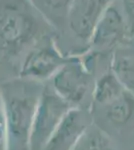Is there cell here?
<instances>
[{
    "mask_svg": "<svg viewBox=\"0 0 134 150\" xmlns=\"http://www.w3.org/2000/svg\"><path fill=\"white\" fill-rule=\"evenodd\" d=\"M128 35V23L114 2L97 23L90 44L98 50L116 49L125 43Z\"/></svg>",
    "mask_w": 134,
    "mask_h": 150,
    "instance_id": "cell-5",
    "label": "cell"
},
{
    "mask_svg": "<svg viewBox=\"0 0 134 150\" xmlns=\"http://www.w3.org/2000/svg\"><path fill=\"white\" fill-rule=\"evenodd\" d=\"M0 150H7V126L1 95H0Z\"/></svg>",
    "mask_w": 134,
    "mask_h": 150,
    "instance_id": "cell-12",
    "label": "cell"
},
{
    "mask_svg": "<svg viewBox=\"0 0 134 150\" xmlns=\"http://www.w3.org/2000/svg\"><path fill=\"white\" fill-rule=\"evenodd\" d=\"M72 150H114L110 139L99 127L92 124Z\"/></svg>",
    "mask_w": 134,
    "mask_h": 150,
    "instance_id": "cell-11",
    "label": "cell"
},
{
    "mask_svg": "<svg viewBox=\"0 0 134 150\" xmlns=\"http://www.w3.org/2000/svg\"><path fill=\"white\" fill-rule=\"evenodd\" d=\"M115 0H74L70 8V27L83 42H90L98 21Z\"/></svg>",
    "mask_w": 134,
    "mask_h": 150,
    "instance_id": "cell-6",
    "label": "cell"
},
{
    "mask_svg": "<svg viewBox=\"0 0 134 150\" xmlns=\"http://www.w3.org/2000/svg\"><path fill=\"white\" fill-rule=\"evenodd\" d=\"M59 58L51 50L36 53L27 60L23 69V76L33 77V79L45 78L59 67Z\"/></svg>",
    "mask_w": 134,
    "mask_h": 150,
    "instance_id": "cell-8",
    "label": "cell"
},
{
    "mask_svg": "<svg viewBox=\"0 0 134 150\" xmlns=\"http://www.w3.org/2000/svg\"><path fill=\"white\" fill-rule=\"evenodd\" d=\"M112 73L124 88L134 94V47L120 45L114 50L111 62Z\"/></svg>",
    "mask_w": 134,
    "mask_h": 150,
    "instance_id": "cell-7",
    "label": "cell"
},
{
    "mask_svg": "<svg viewBox=\"0 0 134 150\" xmlns=\"http://www.w3.org/2000/svg\"><path fill=\"white\" fill-rule=\"evenodd\" d=\"M91 125L92 116L88 110L72 107L62 118L43 150H72Z\"/></svg>",
    "mask_w": 134,
    "mask_h": 150,
    "instance_id": "cell-4",
    "label": "cell"
},
{
    "mask_svg": "<svg viewBox=\"0 0 134 150\" xmlns=\"http://www.w3.org/2000/svg\"><path fill=\"white\" fill-rule=\"evenodd\" d=\"M44 85L24 78L2 84L0 95L7 126V150H30V134Z\"/></svg>",
    "mask_w": 134,
    "mask_h": 150,
    "instance_id": "cell-1",
    "label": "cell"
},
{
    "mask_svg": "<svg viewBox=\"0 0 134 150\" xmlns=\"http://www.w3.org/2000/svg\"><path fill=\"white\" fill-rule=\"evenodd\" d=\"M126 89L112 72L105 73L96 81L92 91V99L99 106H106L122 94Z\"/></svg>",
    "mask_w": 134,
    "mask_h": 150,
    "instance_id": "cell-9",
    "label": "cell"
},
{
    "mask_svg": "<svg viewBox=\"0 0 134 150\" xmlns=\"http://www.w3.org/2000/svg\"><path fill=\"white\" fill-rule=\"evenodd\" d=\"M71 107H81L91 88V75L78 62L61 67L50 84Z\"/></svg>",
    "mask_w": 134,
    "mask_h": 150,
    "instance_id": "cell-3",
    "label": "cell"
},
{
    "mask_svg": "<svg viewBox=\"0 0 134 150\" xmlns=\"http://www.w3.org/2000/svg\"><path fill=\"white\" fill-rule=\"evenodd\" d=\"M71 108L52 86L44 85L31 129L30 150H43L56 127Z\"/></svg>",
    "mask_w": 134,
    "mask_h": 150,
    "instance_id": "cell-2",
    "label": "cell"
},
{
    "mask_svg": "<svg viewBox=\"0 0 134 150\" xmlns=\"http://www.w3.org/2000/svg\"><path fill=\"white\" fill-rule=\"evenodd\" d=\"M105 116L115 125H123L131 118L134 110V101L130 92L125 90L119 97L104 106Z\"/></svg>",
    "mask_w": 134,
    "mask_h": 150,
    "instance_id": "cell-10",
    "label": "cell"
},
{
    "mask_svg": "<svg viewBox=\"0 0 134 150\" xmlns=\"http://www.w3.org/2000/svg\"><path fill=\"white\" fill-rule=\"evenodd\" d=\"M125 2V5L127 10L129 11V13L133 16L134 18V0H124Z\"/></svg>",
    "mask_w": 134,
    "mask_h": 150,
    "instance_id": "cell-13",
    "label": "cell"
}]
</instances>
